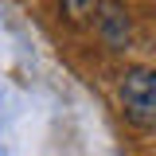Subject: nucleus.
<instances>
[{
    "label": "nucleus",
    "mask_w": 156,
    "mask_h": 156,
    "mask_svg": "<svg viewBox=\"0 0 156 156\" xmlns=\"http://www.w3.org/2000/svg\"><path fill=\"white\" fill-rule=\"evenodd\" d=\"M121 105L136 125L156 129V70H148V66L129 70L121 82Z\"/></svg>",
    "instance_id": "obj_1"
},
{
    "label": "nucleus",
    "mask_w": 156,
    "mask_h": 156,
    "mask_svg": "<svg viewBox=\"0 0 156 156\" xmlns=\"http://www.w3.org/2000/svg\"><path fill=\"white\" fill-rule=\"evenodd\" d=\"M105 12H109V16L101 20V23H105V35H109V43H113V47H125V39H129V20L121 16L117 8H105Z\"/></svg>",
    "instance_id": "obj_2"
}]
</instances>
